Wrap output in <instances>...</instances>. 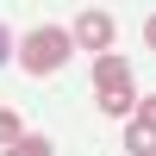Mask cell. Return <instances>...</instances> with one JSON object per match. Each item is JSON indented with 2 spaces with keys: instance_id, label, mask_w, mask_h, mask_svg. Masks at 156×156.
I'll list each match as a JSON object with an SVG mask.
<instances>
[{
  "instance_id": "1",
  "label": "cell",
  "mask_w": 156,
  "mask_h": 156,
  "mask_svg": "<svg viewBox=\"0 0 156 156\" xmlns=\"http://www.w3.org/2000/svg\"><path fill=\"white\" fill-rule=\"evenodd\" d=\"M69 50H75V37H69V31L37 25V31H25V37H19V69L44 81V75H56L62 62H69Z\"/></svg>"
},
{
  "instance_id": "2",
  "label": "cell",
  "mask_w": 156,
  "mask_h": 156,
  "mask_svg": "<svg viewBox=\"0 0 156 156\" xmlns=\"http://www.w3.org/2000/svg\"><path fill=\"white\" fill-rule=\"evenodd\" d=\"M94 94L106 119H131L137 112V87H131V62L125 56H100L94 62Z\"/></svg>"
},
{
  "instance_id": "3",
  "label": "cell",
  "mask_w": 156,
  "mask_h": 156,
  "mask_svg": "<svg viewBox=\"0 0 156 156\" xmlns=\"http://www.w3.org/2000/svg\"><path fill=\"white\" fill-rule=\"evenodd\" d=\"M112 31H119V25H112V12L106 6H87L81 12V19H75V44H81V50H94V56H112Z\"/></svg>"
},
{
  "instance_id": "4",
  "label": "cell",
  "mask_w": 156,
  "mask_h": 156,
  "mask_svg": "<svg viewBox=\"0 0 156 156\" xmlns=\"http://www.w3.org/2000/svg\"><path fill=\"white\" fill-rule=\"evenodd\" d=\"M125 156H156V125H144V119L125 125Z\"/></svg>"
},
{
  "instance_id": "5",
  "label": "cell",
  "mask_w": 156,
  "mask_h": 156,
  "mask_svg": "<svg viewBox=\"0 0 156 156\" xmlns=\"http://www.w3.org/2000/svg\"><path fill=\"white\" fill-rule=\"evenodd\" d=\"M19 137H31V131L19 125V112H12V106H0V150H12Z\"/></svg>"
},
{
  "instance_id": "6",
  "label": "cell",
  "mask_w": 156,
  "mask_h": 156,
  "mask_svg": "<svg viewBox=\"0 0 156 156\" xmlns=\"http://www.w3.org/2000/svg\"><path fill=\"white\" fill-rule=\"evenodd\" d=\"M6 156H56V144H50V137H37V131H31V137H19V144H12Z\"/></svg>"
},
{
  "instance_id": "7",
  "label": "cell",
  "mask_w": 156,
  "mask_h": 156,
  "mask_svg": "<svg viewBox=\"0 0 156 156\" xmlns=\"http://www.w3.org/2000/svg\"><path fill=\"white\" fill-rule=\"evenodd\" d=\"M6 56H19V37H12L6 25H0V69H6Z\"/></svg>"
},
{
  "instance_id": "8",
  "label": "cell",
  "mask_w": 156,
  "mask_h": 156,
  "mask_svg": "<svg viewBox=\"0 0 156 156\" xmlns=\"http://www.w3.org/2000/svg\"><path fill=\"white\" fill-rule=\"evenodd\" d=\"M131 119H144V125H156V94H144V100H137V112H131Z\"/></svg>"
},
{
  "instance_id": "9",
  "label": "cell",
  "mask_w": 156,
  "mask_h": 156,
  "mask_svg": "<svg viewBox=\"0 0 156 156\" xmlns=\"http://www.w3.org/2000/svg\"><path fill=\"white\" fill-rule=\"evenodd\" d=\"M144 44L156 50V12H150V19H144Z\"/></svg>"
}]
</instances>
